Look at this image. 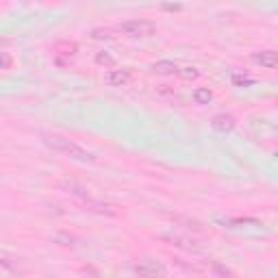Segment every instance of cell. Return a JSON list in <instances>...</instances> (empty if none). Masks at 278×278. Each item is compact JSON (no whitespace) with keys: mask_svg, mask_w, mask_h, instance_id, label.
I'll list each match as a JSON object with an SVG mask.
<instances>
[{"mask_svg":"<svg viewBox=\"0 0 278 278\" xmlns=\"http://www.w3.org/2000/svg\"><path fill=\"white\" fill-rule=\"evenodd\" d=\"M44 144L48 148L61 152V155L74 159V161H81V163H96V155H91L89 150H85L83 146H78L76 142H72L68 137H61V135H42Z\"/></svg>","mask_w":278,"mask_h":278,"instance_id":"1","label":"cell"},{"mask_svg":"<svg viewBox=\"0 0 278 278\" xmlns=\"http://www.w3.org/2000/svg\"><path fill=\"white\" fill-rule=\"evenodd\" d=\"M194 100H196V104H209L211 100H213V91H211L209 87H198V89H194Z\"/></svg>","mask_w":278,"mask_h":278,"instance_id":"10","label":"cell"},{"mask_svg":"<svg viewBox=\"0 0 278 278\" xmlns=\"http://www.w3.org/2000/svg\"><path fill=\"white\" fill-rule=\"evenodd\" d=\"M211 126H213V130H217V133L226 135V133H233L235 130L237 120H235V115H230V113H217V115H213V120H211Z\"/></svg>","mask_w":278,"mask_h":278,"instance_id":"5","label":"cell"},{"mask_svg":"<svg viewBox=\"0 0 278 278\" xmlns=\"http://www.w3.org/2000/svg\"><path fill=\"white\" fill-rule=\"evenodd\" d=\"M61 187H63L65 191H68V194L76 196V198H81V200H85V198H89L87 189L81 187V185H76V183H68V181H63V183H61Z\"/></svg>","mask_w":278,"mask_h":278,"instance_id":"9","label":"cell"},{"mask_svg":"<svg viewBox=\"0 0 278 278\" xmlns=\"http://www.w3.org/2000/svg\"><path fill=\"white\" fill-rule=\"evenodd\" d=\"M133 272L139 278H165L168 276V267L157 259H139L133 265Z\"/></svg>","mask_w":278,"mask_h":278,"instance_id":"3","label":"cell"},{"mask_svg":"<svg viewBox=\"0 0 278 278\" xmlns=\"http://www.w3.org/2000/svg\"><path fill=\"white\" fill-rule=\"evenodd\" d=\"M176 74L181 76L183 81L189 83V81H198V78H200V70L194 68V65H187V68H181V70H178Z\"/></svg>","mask_w":278,"mask_h":278,"instance_id":"12","label":"cell"},{"mask_svg":"<svg viewBox=\"0 0 278 278\" xmlns=\"http://www.w3.org/2000/svg\"><path fill=\"white\" fill-rule=\"evenodd\" d=\"M57 55H68V57H74L76 55V50H78V46L74 42H61L57 46Z\"/></svg>","mask_w":278,"mask_h":278,"instance_id":"13","label":"cell"},{"mask_svg":"<svg viewBox=\"0 0 278 278\" xmlns=\"http://www.w3.org/2000/svg\"><path fill=\"white\" fill-rule=\"evenodd\" d=\"M81 204L85 207V211H94V213L111 215V217L117 215L115 207H111V204H104V202H98V200H91V198H85V200H81Z\"/></svg>","mask_w":278,"mask_h":278,"instance_id":"7","label":"cell"},{"mask_svg":"<svg viewBox=\"0 0 278 278\" xmlns=\"http://www.w3.org/2000/svg\"><path fill=\"white\" fill-rule=\"evenodd\" d=\"M104 81H107V85H111V87H126V85L133 81V72H130L128 68L111 70V72H107Z\"/></svg>","mask_w":278,"mask_h":278,"instance_id":"4","label":"cell"},{"mask_svg":"<svg viewBox=\"0 0 278 278\" xmlns=\"http://www.w3.org/2000/svg\"><path fill=\"white\" fill-rule=\"evenodd\" d=\"M250 59H252V63L261 65V68H265V70H274L276 65H278L276 50H259V52H252V55H250Z\"/></svg>","mask_w":278,"mask_h":278,"instance_id":"6","label":"cell"},{"mask_svg":"<svg viewBox=\"0 0 278 278\" xmlns=\"http://www.w3.org/2000/svg\"><path fill=\"white\" fill-rule=\"evenodd\" d=\"M163 9H168V11H181L183 7L181 5H163Z\"/></svg>","mask_w":278,"mask_h":278,"instance_id":"20","label":"cell"},{"mask_svg":"<svg viewBox=\"0 0 278 278\" xmlns=\"http://www.w3.org/2000/svg\"><path fill=\"white\" fill-rule=\"evenodd\" d=\"M230 81H233L235 87H250V85L256 83L254 78L248 76V74H233V78H230Z\"/></svg>","mask_w":278,"mask_h":278,"instance_id":"14","label":"cell"},{"mask_svg":"<svg viewBox=\"0 0 278 278\" xmlns=\"http://www.w3.org/2000/svg\"><path fill=\"white\" fill-rule=\"evenodd\" d=\"M152 72L155 74H161V76H170V74H176L178 72V65L174 63V61H157L155 65H152Z\"/></svg>","mask_w":278,"mask_h":278,"instance_id":"8","label":"cell"},{"mask_svg":"<svg viewBox=\"0 0 278 278\" xmlns=\"http://www.w3.org/2000/svg\"><path fill=\"white\" fill-rule=\"evenodd\" d=\"M209 265H211V272H213L217 278H237L233 269H228L226 265H222L220 261H211Z\"/></svg>","mask_w":278,"mask_h":278,"instance_id":"11","label":"cell"},{"mask_svg":"<svg viewBox=\"0 0 278 278\" xmlns=\"http://www.w3.org/2000/svg\"><path fill=\"white\" fill-rule=\"evenodd\" d=\"M120 31L130 39H146V37L155 35L157 26L150 20H128V22H124L120 26Z\"/></svg>","mask_w":278,"mask_h":278,"instance_id":"2","label":"cell"},{"mask_svg":"<svg viewBox=\"0 0 278 278\" xmlns=\"http://www.w3.org/2000/svg\"><path fill=\"white\" fill-rule=\"evenodd\" d=\"M9 65H11V59L9 57H7V55H0V68H9Z\"/></svg>","mask_w":278,"mask_h":278,"instance_id":"19","label":"cell"},{"mask_svg":"<svg viewBox=\"0 0 278 278\" xmlns=\"http://www.w3.org/2000/svg\"><path fill=\"white\" fill-rule=\"evenodd\" d=\"M172 243H174V246H178V248H185L187 252H200V246H194V243L189 246V241L187 239H181V237H174V239H172Z\"/></svg>","mask_w":278,"mask_h":278,"instance_id":"15","label":"cell"},{"mask_svg":"<svg viewBox=\"0 0 278 278\" xmlns=\"http://www.w3.org/2000/svg\"><path fill=\"white\" fill-rule=\"evenodd\" d=\"M55 241H63L61 246H74V243H72V241H76V239H74V237H72V235H65V233H61V235H57V237H55Z\"/></svg>","mask_w":278,"mask_h":278,"instance_id":"18","label":"cell"},{"mask_svg":"<svg viewBox=\"0 0 278 278\" xmlns=\"http://www.w3.org/2000/svg\"><path fill=\"white\" fill-rule=\"evenodd\" d=\"M96 63L98 65H113L115 61H113V57H111L109 52H98V55H96Z\"/></svg>","mask_w":278,"mask_h":278,"instance_id":"17","label":"cell"},{"mask_svg":"<svg viewBox=\"0 0 278 278\" xmlns=\"http://www.w3.org/2000/svg\"><path fill=\"white\" fill-rule=\"evenodd\" d=\"M89 35H91V39H113L115 37L111 29H94Z\"/></svg>","mask_w":278,"mask_h":278,"instance_id":"16","label":"cell"}]
</instances>
